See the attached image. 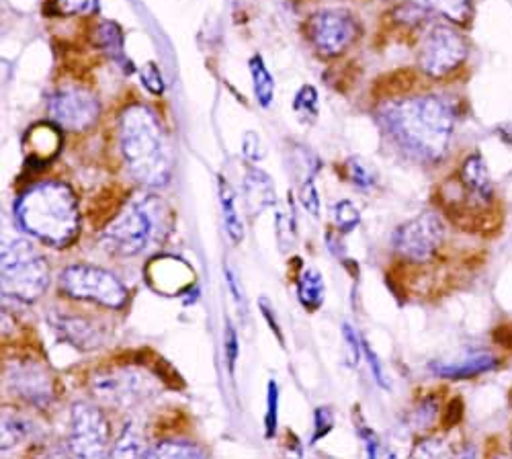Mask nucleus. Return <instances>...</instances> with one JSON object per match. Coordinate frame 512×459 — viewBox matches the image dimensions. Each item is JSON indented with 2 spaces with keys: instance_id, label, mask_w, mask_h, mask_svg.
Instances as JSON below:
<instances>
[{
  "instance_id": "obj_7",
  "label": "nucleus",
  "mask_w": 512,
  "mask_h": 459,
  "mask_svg": "<svg viewBox=\"0 0 512 459\" xmlns=\"http://www.w3.org/2000/svg\"><path fill=\"white\" fill-rule=\"evenodd\" d=\"M467 58V41L459 31L447 25H437L424 37L418 66L431 78H443L457 70Z\"/></svg>"
},
{
  "instance_id": "obj_25",
  "label": "nucleus",
  "mask_w": 512,
  "mask_h": 459,
  "mask_svg": "<svg viewBox=\"0 0 512 459\" xmlns=\"http://www.w3.org/2000/svg\"><path fill=\"white\" fill-rule=\"evenodd\" d=\"M332 222L340 234H351L361 222V214L357 210V205L349 199L334 203L332 205Z\"/></svg>"
},
{
  "instance_id": "obj_9",
  "label": "nucleus",
  "mask_w": 512,
  "mask_h": 459,
  "mask_svg": "<svg viewBox=\"0 0 512 459\" xmlns=\"http://www.w3.org/2000/svg\"><path fill=\"white\" fill-rule=\"evenodd\" d=\"M101 115V105L95 95L80 87L58 89L48 99V117L66 132H87L97 123Z\"/></svg>"
},
{
  "instance_id": "obj_32",
  "label": "nucleus",
  "mask_w": 512,
  "mask_h": 459,
  "mask_svg": "<svg viewBox=\"0 0 512 459\" xmlns=\"http://www.w3.org/2000/svg\"><path fill=\"white\" fill-rule=\"evenodd\" d=\"M334 427V414L330 412V408L320 406L314 412V435H312V443H316L318 439L326 437Z\"/></svg>"
},
{
  "instance_id": "obj_11",
  "label": "nucleus",
  "mask_w": 512,
  "mask_h": 459,
  "mask_svg": "<svg viewBox=\"0 0 512 459\" xmlns=\"http://www.w3.org/2000/svg\"><path fill=\"white\" fill-rule=\"evenodd\" d=\"M109 441L105 414L89 402H76L70 410L68 447L76 457H103Z\"/></svg>"
},
{
  "instance_id": "obj_31",
  "label": "nucleus",
  "mask_w": 512,
  "mask_h": 459,
  "mask_svg": "<svg viewBox=\"0 0 512 459\" xmlns=\"http://www.w3.org/2000/svg\"><path fill=\"white\" fill-rule=\"evenodd\" d=\"M300 201L314 218L320 216V193L314 185V177L302 179V183H300Z\"/></svg>"
},
{
  "instance_id": "obj_29",
  "label": "nucleus",
  "mask_w": 512,
  "mask_h": 459,
  "mask_svg": "<svg viewBox=\"0 0 512 459\" xmlns=\"http://www.w3.org/2000/svg\"><path fill=\"white\" fill-rule=\"evenodd\" d=\"M279 425V386L275 380L267 384V414H265V431L267 437H275Z\"/></svg>"
},
{
  "instance_id": "obj_24",
  "label": "nucleus",
  "mask_w": 512,
  "mask_h": 459,
  "mask_svg": "<svg viewBox=\"0 0 512 459\" xmlns=\"http://www.w3.org/2000/svg\"><path fill=\"white\" fill-rule=\"evenodd\" d=\"M144 435L136 423H127L115 443V449L109 453L111 457H144Z\"/></svg>"
},
{
  "instance_id": "obj_20",
  "label": "nucleus",
  "mask_w": 512,
  "mask_h": 459,
  "mask_svg": "<svg viewBox=\"0 0 512 459\" xmlns=\"http://www.w3.org/2000/svg\"><path fill=\"white\" fill-rule=\"evenodd\" d=\"M97 46L115 62L127 64L125 46H123V31L115 21H101L95 29Z\"/></svg>"
},
{
  "instance_id": "obj_8",
  "label": "nucleus",
  "mask_w": 512,
  "mask_h": 459,
  "mask_svg": "<svg viewBox=\"0 0 512 459\" xmlns=\"http://www.w3.org/2000/svg\"><path fill=\"white\" fill-rule=\"evenodd\" d=\"M359 27L351 13L340 9H326L314 13L306 23L310 44L322 56H340L357 39Z\"/></svg>"
},
{
  "instance_id": "obj_22",
  "label": "nucleus",
  "mask_w": 512,
  "mask_h": 459,
  "mask_svg": "<svg viewBox=\"0 0 512 459\" xmlns=\"http://www.w3.org/2000/svg\"><path fill=\"white\" fill-rule=\"evenodd\" d=\"M144 457L148 459H170V457H181V459H189V457H205V451L199 449L195 443L183 441V439H164L158 441L154 445H150V449L144 453Z\"/></svg>"
},
{
  "instance_id": "obj_19",
  "label": "nucleus",
  "mask_w": 512,
  "mask_h": 459,
  "mask_svg": "<svg viewBox=\"0 0 512 459\" xmlns=\"http://www.w3.org/2000/svg\"><path fill=\"white\" fill-rule=\"evenodd\" d=\"M297 298L310 312H316L324 304V277L318 269L308 267L297 281Z\"/></svg>"
},
{
  "instance_id": "obj_1",
  "label": "nucleus",
  "mask_w": 512,
  "mask_h": 459,
  "mask_svg": "<svg viewBox=\"0 0 512 459\" xmlns=\"http://www.w3.org/2000/svg\"><path fill=\"white\" fill-rule=\"evenodd\" d=\"M379 119L400 148L424 162H439L449 148L455 113L435 95L383 105Z\"/></svg>"
},
{
  "instance_id": "obj_23",
  "label": "nucleus",
  "mask_w": 512,
  "mask_h": 459,
  "mask_svg": "<svg viewBox=\"0 0 512 459\" xmlns=\"http://www.w3.org/2000/svg\"><path fill=\"white\" fill-rule=\"evenodd\" d=\"M220 203H222V214H224V226L228 230V236L234 244H240L244 240V224L238 218L236 203H234V191L226 183L224 177H220Z\"/></svg>"
},
{
  "instance_id": "obj_5",
  "label": "nucleus",
  "mask_w": 512,
  "mask_h": 459,
  "mask_svg": "<svg viewBox=\"0 0 512 459\" xmlns=\"http://www.w3.org/2000/svg\"><path fill=\"white\" fill-rule=\"evenodd\" d=\"M3 296L35 302L50 287V267L31 240L15 238L3 246Z\"/></svg>"
},
{
  "instance_id": "obj_26",
  "label": "nucleus",
  "mask_w": 512,
  "mask_h": 459,
  "mask_svg": "<svg viewBox=\"0 0 512 459\" xmlns=\"http://www.w3.org/2000/svg\"><path fill=\"white\" fill-rule=\"evenodd\" d=\"M27 421L23 419V416H17V414H11V412H5L3 414V451H7V447H17L19 441L27 439L31 429H27Z\"/></svg>"
},
{
  "instance_id": "obj_35",
  "label": "nucleus",
  "mask_w": 512,
  "mask_h": 459,
  "mask_svg": "<svg viewBox=\"0 0 512 459\" xmlns=\"http://www.w3.org/2000/svg\"><path fill=\"white\" fill-rule=\"evenodd\" d=\"M224 345H226V359H228V367L230 371L234 373V367H236V361H238V355H240V345H238V335L232 324H228L226 328V339H224Z\"/></svg>"
},
{
  "instance_id": "obj_40",
  "label": "nucleus",
  "mask_w": 512,
  "mask_h": 459,
  "mask_svg": "<svg viewBox=\"0 0 512 459\" xmlns=\"http://www.w3.org/2000/svg\"><path fill=\"white\" fill-rule=\"evenodd\" d=\"M259 306H261V312H263V316L267 318L269 326L273 328V332H275V335H277L279 343H283V335H281V326H279V322H277V320H275V316H273V308H269V304H267L265 300H261V302H259Z\"/></svg>"
},
{
  "instance_id": "obj_38",
  "label": "nucleus",
  "mask_w": 512,
  "mask_h": 459,
  "mask_svg": "<svg viewBox=\"0 0 512 459\" xmlns=\"http://www.w3.org/2000/svg\"><path fill=\"white\" fill-rule=\"evenodd\" d=\"M361 437H363V441H365V447H367V455H369V457H383V455H390L388 451H381V449H379V447H381V443H379V439L375 437V433H373L371 429L363 427V429H361Z\"/></svg>"
},
{
  "instance_id": "obj_18",
  "label": "nucleus",
  "mask_w": 512,
  "mask_h": 459,
  "mask_svg": "<svg viewBox=\"0 0 512 459\" xmlns=\"http://www.w3.org/2000/svg\"><path fill=\"white\" fill-rule=\"evenodd\" d=\"M248 68H250V78H252V93H254V99L256 103H259L261 107H271L273 105V99H275V78L273 74L269 72L265 60L256 54L250 58L248 62Z\"/></svg>"
},
{
  "instance_id": "obj_3",
  "label": "nucleus",
  "mask_w": 512,
  "mask_h": 459,
  "mask_svg": "<svg viewBox=\"0 0 512 459\" xmlns=\"http://www.w3.org/2000/svg\"><path fill=\"white\" fill-rule=\"evenodd\" d=\"M15 220L33 238L54 248H66L80 230L76 193L60 181L35 183L15 201Z\"/></svg>"
},
{
  "instance_id": "obj_14",
  "label": "nucleus",
  "mask_w": 512,
  "mask_h": 459,
  "mask_svg": "<svg viewBox=\"0 0 512 459\" xmlns=\"http://www.w3.org/2000/svg\"><path fill=\"white\" fill-rule=\"evenodd\" d=\"M50 322L64 341L78 349H99L103 343L101 330L87 318H80L76 314H52Z\"/></svg>"
},
{
  "instance_id": "obj_17",
  "label": "nucleus",
  "mask_w": 512,
  "mask_h": 459,
  "mask_svg": "<svg viewBox=\"0 0 512 459\" xmlns=\"http://www.w3.org/2000/svg\"><path fill=\"white\" fill-rule=\"evenodd\" d=\"M496 365H498V359L492 357L490 353H476L455 363H435L431 365V369L439 375V378L469 380V378H476L480 373L494 369Z\"/></svg>"
},
{
  "instance_id": "obj_28",
  "label": "nucleus",
  "mask_w": 512,
  "mask_h": 459,
  "mask_svg": "<svg viewBox=\"0 0 512 459\" xmlns=\"http://www.w3.org/2000/svg\"><path fill=\"white\" fill-rule=\"evenodd\" d=\"M293 107L302 119H316L318 117V91L312 85H304L295 95Z\"/></svg>"
},
{
  "instance_id": "obj_12",
  "label": "nucleus",
  "mask_w": 512,
  "mask_h": 459,
  "mask_svg": "<svg viewBox=\"0 0 512 459\" xmlns=\"http://www.w3.org/2000/svg\"><path fill=\"white\" fill-rule=\"evenodd\" d=\"M91 388L95 396L115 408H127L150 398L152 386L150 380L136 369L119 367V369H105L93 375Z\"/></svg>"
},
{
  "instance_id": "obj_16",
  "label": "nucleus",
  "mask_w": 512,
  "mask_h": 459,
  "mask_svg": "<svg viewBox=\"0 0 512 459\" xmlns=\"http://www.w3.org/2000/svg\"><path fill=\"white\" fill-rule=\"evenodd\" d=\"M244 199L252 216H259L277 201L273 179L261 171L259 166H250L244 175Z\"/></svg>"
},
{
  "instance_id": "obj_39",
  "label": "nucleus",
  "mask_w": 512,
  "mask_h": 459,
  "mask_svg": "<svg viewBox=\"0 0 512 459\" xmlns=\"http://www.w3.org/2000/svg\"><path fill=\"white\" fill-rule=\"evenodd\" d=\"M226 279H228V287H230V291H232V296H234L236 306H240V310H242V312H246V298H244V291H242V287H240L238 279L234 277V273H232L230 269H226Z\"/></svg>"
},
{
  "instance_id": "obj_30",
  "label": "nucleus",
  "mask_w": 512,
  "mask_h": 459,
  "mask_svg": "<svg viewBox=\"0 0 512 459\" xmlns=\"http://www.w3.org/2000/svg\"><path fill=\"white\" fill-rule=\"evenodd\" d=\"M97 7H99V0H56V11L62 17L89 15V13H95Z\"/></svg>"
},
{
  "instance_id": "obj_10",
  "label": "nucleus",
  "mask_w": 512,
  "mask_h": 459,
  "mask_svg": "<svg viewBox=\"0 0 512 459\" xmlns=\"http://www.w3.org/2000/svg\"><path fill=\"white\" fill-rule=\"evenodd\" d=\"M445 238V226L435 214H420L394 232V248L396 253L408 261L422 263L429 261Z\"/></svg>"
},
{
  "instance_id": "obj_21",
  "label": "nucleus",
  "mask_w": 512,
  "mask_h": 459,
  "mask_svg": "<svg viewBox=\"0 0 512 459\" xmlns=\"http://www.w3.org/2000/svg\"><path fill=\"white\" fill-rule=\"evenodd\" d=\"M418 9L443 15L453 23H465L472 17V0H412Z\"/></svg>"
},
{
  "instance_id": "obj_4",
  "label": "nucleus",
  "mask_w": 512,
  "mask_h": 459,
  "mask_svg": "<svg viewBox=\"0 0 512 459\" xmlns=\"http://www.w3.org/2000/svg\"><path fill=\"white\" fill-rule=\"evenodd\" d=\"M173 226V210L150 191L134 195L101 232L99 244L113 257H136L164 242Z\"/></svg>"
},
{
  "instance_id": "obj_34",
  "label": "nucleus",
  "mask_w": 512,
  "mask_h": 459,
  "mask_svg": "<svg viewBox=\"0 0 512 459\" xmlns=\"http://www.w3.org/2000/svg\"><path fill=\"white\" fill-rule=\"evenodd\" d=\"M343 337H345V343H347V351H349V365L351 367H357L359 363V353L363 349V343L357 339V332L351 324H345L343 326Z\"/></svg>"
},
{
  "instance_id": "obj_13",
  "label": "nucleus",
  "mask_w": 512,
  "mask_h": 459,
  "mask_svg": "<svg viewBox=\"0 0 512 459\" xmlns=\"http://www.w3.org/2000/svg\"><path fill=\"white\" fill-rule=\"evenodd\" d=\"M9 390L31 406L46 408L56 398V384L50 371L33 361L11 363L7 369Z\"/></svg>"
},
{
  "instance_id": "obj_15",
  "label": "nucleus",
  "mask_w": 512,
  "mask_h": 459,
  "mask_svg": "<svg viewBox=\"0 0 512 459\" xmlns=\"http://www.w3.org/2000/svg\"><path fill=\"white\" fill-rule=\"evenodd\" d=\"M459 181L463 191L476 199L478 203H490L494 197V187L490 173L486 169V162L480 154H472L469 158L463 160L461 171H459Z\"/></svg>"
},
{
  "instance_id": "obj_2",
  "label": "nucleus",
  "mask_w": 512,
  "mask_h": 459,
  "mask_svg": "<svg viewBox=\"0 0 512 459\" xmlns=\"http://www.w3.org/2000/svg\"><path fill=\"white\" fill-rule=\"evenodd\" d=\"M119 148L130 175L146 187H164L173 175V152L158 115L140 103L119 117Z\"/></svg>"
},
{
  "instance_id": "obj_37",
  "label": "nucleus",
  "mask_w": 512,
  "mask_h": 459,
  "mask_svg": "<svg viewBox=\"0 0 512 459\" xmlns=\"http://www.w3.org/2000/svg\"><path fill=\"white\" fill-rule=\"evenodd\" d=\"M242 148H244V156H246L248 160H252V162H256V160H261V158H263V152H261V140H259V136L252 134V132H248V134L244 136V144H242Z\"/></svg>"
},
{
  "instance_id": "obj_6",
  "label": "nucleus",
  "mask_w": 512,
  "mask_h": 459,
  "mask_svg": "<svg viewBox=\"0 0 512 459\" xmlns=\"http://www.w3.org/2000/svg\"><path fill=\"white\" fill-rule=\"evenodd\" d=\"M60 289L72 300L95 302L119 310L127 302V289L111 271L95 265H70L60 273Z\"/></svg>"
},
{
  "instance_id": "obj_27",
  "label": "nucleus",
  "mask_w": 512,
  "mask_h": 459,
  "mask_svg": "<svg viewBox=\"0 0 512 459\" xmlns=\"http://www.w3.org/2000/svg\"><path fill=\"white\" fill-rule=\"evenodd\" d=\"M347 175H349V181L359 187V189H371L375 183H377V175L375 171L371 169V164L363 162L361 158H351L347 160Z\"/></svg>"
},
{
  "instance_id": "obj_41",
  "label": "nucleus",
  "mask_w": 512,
  "mask_h": 459,
  "mask_svg": "<svg viewBox=\"0 0 512 459\" xmlns=\"http://www.w3.org/2000/svg\"><path fill=\"white\" fill-rule=\"evenodd\" d=\"M461 402L459 400H455V402H451L449 404V408H447V416H445V425L447 427H453V425H457L459 423V419H461Z\"/></svg>"
},
{
  "instance_id": "obj_36",
  "label": "nucleus",
  "mask_w": 512,
  "mask_h": 459,
  "mask_svg": "<svg viewBox=\"0 0 512 459\" xmlns=\"http://www.w3.org/2000/svg\"><path fill=\"white\" fill-rule=\"evenodd\" d=\"M363 351H365V357H367V361H369V367H371V373H373L375 382H377L381 388H388L386 375H383V369H381V361H379V357L375 355V351H373L365 341H363Z\"/></svg>"
},
{
  "instance_id": "obj_33",
  "label": "nucleus",
  "mask_w": 512,
  "mask_h": 459,
  "mask_svg": "<svg viewBox=\"0 0 512 459\" xmlns=\"http://www.w3.org/2000/svg\"><path fill=\"white\" fill-rule=\"evenodd\" d=\"M140 78H142L144 87H146L150 93L162 95V91H164V78H162V74H160V70H158L156 64H146V66H142V68H140Z\"/></svg>"
}]
</instances>
